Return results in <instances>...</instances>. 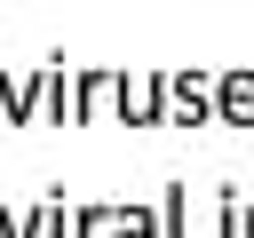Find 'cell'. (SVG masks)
I'll return each instance as SVG.
<instances>
[{"label":"cell","mask_w":254,"mask_h":238,"mask_svg":"<svg viewBox=\"0 0 254 238\" xmlns=\"http://www.w3.org/2000/svg\"><path fill=\"white\" fill-rule=\"evenodd\" d=\"M167 127H222V95H214V71H167Z\"/></svg>","instance_id":"cell-1"},{"label":"cell","mask_w":254,"mask_h":238,"mask_svg":"<svg viewBox=\"0 0 254 238\" xmlns=\"http://www.w3.org/2000/svg\"><path fill=\"white\" fill-rule=\"evenodd\" d=\"M119 95H127V71H111V63H87V71L71 79V127H95V119H111V111H119Z\"/></svg>","instance_id":"cell-2"},{"label":"cell","mask_w":254,"mask_h":238,"mask_svg":"<svg viewBox=\"0 0 254 238\" xmlns=\"http://www.w3.org/2000/svg\"><path fill=\"white\" fill-rule=\"evenodd\" d=\"M48 79H56V63H40V71H0V111H8L16 127H40V111H48Z\"/></svg>","instance_id":"cell-3"},{"label":"cell","mask_w":254,"mask_h":238,"mask_svg":"<svg viewBox=\"0 0 254 238\" xmlns=\"http://www.w3.org/2000/svg\"><path fill=\"white\" fill-rule=\"evenodd\" d=\"M119 119L127 127H167V71H135L127 95H119Z\"/></svg>","instance_id":"cell-4"},{"label":"cell","mask_w":254,"mask_h":238,"mask_svg":"<svg viewBox=\"0 0 254 238\" xmlns=\"http://www.w3.org/2000/svg\"><path fill=\"white\" fill-rule=\"evenodd\" d=\"M214 95H222V127H254V63L214 71Z\"/></svg>","instance_id":"cell-5"},{"label":"cell","mask_w":254,"mask_h":238,"mask_svg":"<svg viewBox=\"0 0 254 238\" xmlns=\"http://www.w3.org/2000/svg\"><path fill=\"white\" fill-rule=\"evenodd\" d=\"M159 238H190V182L159 190Z\"/></svg>","instance_id":"cell-6"},{"label":"cell","mask_w":254,"mask_h":238,"mask_svg":"<svg viewBox=\"0 0 254 238\" xmlns=\"http://www.w3.org/2000/svg\"><path fill=\"white\" fill-rule=\"evenodd\" d=\"M0 238H48V206H0Z\"/></svg>","instance_id":"cell-7"},{"label":"cell","mask_w":254,"mask_h":238,"mask_svg":"<svg viewBox=\"0 0 254 238\" xmlns=\"http://www.w3.org/2000/svg\"><path fill=\"white\" fill-rule=\"evenodd\" d=\"M40 127H71V87H64V56H56V79H48V111Z\"/></svg>","instance_id":"cell-8"},{"label":"cell","mask_w":254,"mask_h":238,"mask_svg":"<svg viewBox=\"0 0 254 238\" xmlns=\"http://www.w3.org/2000/svg\"><path fill=\"white\" fill-rule=\"evenodd\" d=\"M214 222H222V238H246V198L238 190H214Z\"/></svg>","instance_id":"cell-9"},{"label":"cell","mask_w":254,"mask_h":238,"mask_svg":"<svg viewBox=\"0 0 254 238\" xmlns=\"http://www.w3.org/2000/svg\"><path fill=\"white\" fill-rule=\"evenodd\" d=\"M246 238H254V206H246Z\"/></svg>","instance_id":"cell-10"}]
</instances>
